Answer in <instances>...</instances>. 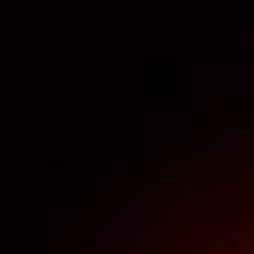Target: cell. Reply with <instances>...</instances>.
I'll use <instances>...</instances> for the list:
<instances>
[{"mask_svg":"<svg viewBox=\"0 0 254 254\" xmlns=\"http://www.w3.org/2000/svg\"><path fill=\"white\" fill-rule=\"evenodd\" d=\"M95 237H101V249H136V243H142V231H136V219H130V213L101 219V231H95Z\"/></svg>","mask_w":254,"mask_h":254,"instance_id":"cell-1","label":"cell"},{"mask_svg":"<svg viewBox=\"0 0 254 254\" xmlns=\"http://www.w3.org/2000/svg\"><path fill=\"white\" fill-rule=\"evenodd\" d=\"M225 148H231V130L225 125H213L207 136H201V154H225Z\"/></svg>","mask_w":254,"mask_h":254,"instance_id":"cell-2","label":"cell"}]
</instances>
